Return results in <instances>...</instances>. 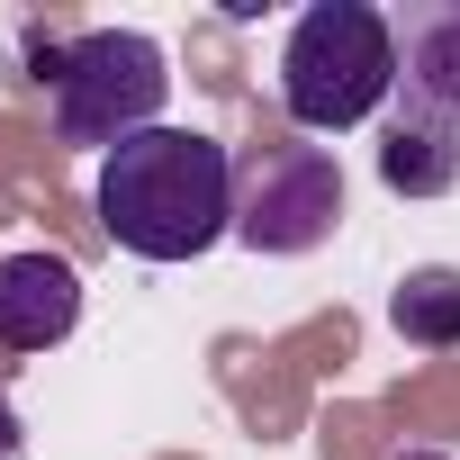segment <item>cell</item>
<instances>
[{"label": "cell", "instance_id": "6da1fadb", "mask_svg": "<svg viewBox=\"0 0 460 460\" xmlns=\"http://www.w3.org/2000/svg\"><path fill=\"white\" fill-rule=\"evenodd\" d=\"M91 208L136 262H199L235 235V145L199 127H154L100 163Z\"/></svg>", "mask_w": 460, "mask_h": 460}, {"label": "cell", "instance_id": "7a4b0ae2", "mask_svg": "<svg viewBox=\"0 0 460 460\" xmlns=\"http://www.w3.org/2000/svg\"><path fill=\"white\" fill-rule=\"evenodd\" d=\"M397 100V19L370 0H316L280 46V109L298 136H343Z\"/></svg>", "mask_w": 460, "mask_h": 460}, {"label": "cell", "instance_id": "3957f363", "mask_svg": "<svg viewBox=\"0 0 460 460\" xmlns=\"http://www.w3.org/2000/svg\"><path fill=\"white\" fill-rule=\"evenodd\" d=\"M172 109V55L145 37V28H82L64 37V64H55V136L73 154H118L136 136H154Z\"/></svg>", "mask_w": 460, "mask_h": 460}, {"label": "cell", "instance_id": "277c9868", "mask_svg": "<svg viewBox=\"0 0 460 460\" xmlns=\"http://www.w3.org/2000/svg\"><path fill=\"white\" fill-rule=\"evenodd\" d=\"M343 226V172L307 136H262L235 154V235L253 253H316Z\"/></svg>", "mask_w": 460, "mask_h": 460}, {"label": "cell", "instance_id": "5b68a950", "mask_svg": "<svg viewBox=\"0 0 460 460\" xmlns=\"http://www.w3.org/2000/svg\"><path fill=\"white\" fill-rule=\"evenodd\" d=\"M82 325V271L64 253H0V352H55Z\"/></svg>", "mask_w": 460, "mask_h": 460}, {"label": "cell", "instance_id": "8992f818", "mask_svg": "<svg viewBox=\"0 0 460 460\" xmlns=\"http://www.w3.org/2000/svg\"><path fill=\"white\" fill-rule=\"evenodd\" d=\"M397 100L460 127V0H415L397 19Z\"/></svg>", "mask_w": 460, "mask_h": 460}, {"label": "cell", "instance_id": "52a82bcc", "mask_svg": "<svg viewBox=\"0 0 460 460\" xmlns=\"http://www.w3.org/2000/svg\"><path fill=\"white\" fill-rule=\"evenodd\" d=\"M379 181L397 199H442L460 181V127L451 118H424V109H388V136H379Z\"/></svg>", "mask_w": 460, "mask_h": 460}, {"label": "cell", "instance_id": "ba28073f", "mask_svg": "<svg viewBox=\"0 0 460 460\" xmlns=\"http://www.w3.org/2000/svg\"><path fill=\"white\" fill-rule=\"evenodd\" d=\"M388 325H397V343H415V352H460V271H451V262L406 271V280L388 289Z\"/></svg>", "mask_w": 460, "mask_h": 460}, {"label": "cell", "instance_id": "9c48e42d", "mask_svg": "<svg viewBox=\"0 0 460 460\" xmlns=\"http://www.w3.org/2000/svg\"><path fill=\"white\" fill-rule=\"evenodd\" d=\"M19 442H28V424H19V406H10V388H0V460H19Z\"/></svg>", "mask_w": 460, "mask_h": 460}, {"label": "cell", "instance_id": "30bf717a", "mask_svg": "<svg viewBox=\"0 0 460 460\" xmlns=\"http://www.w3.org/2000/svg\"><path fill=\"white\" fill-rule=\"evenodd\" d=\"M397 460H442V451H397Z\"/></svg>", "mask_w": 460, "mask_h": 460}]
</instances>
